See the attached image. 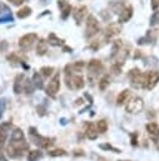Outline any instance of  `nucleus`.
I'll use <instances>...</instances> for the list:
<instances>
[{
    "label": "nucleus",
    "instance_id": "obj_31",
    "mask_svg": "<svg viewBox=\"0 0 159 161\" xmlns=\"http://www.w3.org/2000/svg\"><path fill=\"white\" fill-rule=\"evenodd\" d=\"M49 155H50V156H64V155H66V152H65L64 150L59 148V150H53V151H50Z\"/></svg>",
    "mask_w": 159,
    "mask_h": 161
},
{
    "label": "nucleus",
    "instance_id": "obj_13",
    "mask_svg": "<svg viewBox=\"0 0 159 161\" xmlns=\"http://www.w3.org/2000/svg\"><path fill=\"white\" fill-rule=\"evenodd\" d=\"M58 5L61 9V19H66L71 13V5L65 0H58Z\"/></svg>",
    "mask_w": 159,
    "mask_h": 161
},
{
    "label": "nucleus",
    "instance_id": "obj_1",
    "mask_svg": "<svg viewBox=\"0 0 159 161\" xmlns=\"http://www.w3.org/2000/svg\"><path fill=\"white\" fill-rule=\"evenodd\" d=\"M28 150V145L24 142V140L21 141H11L10 145L8 146V153L11 157H20L23 156V153Z\"/></svg>",
    "mask_w": 159,
    "mask_h": 161
},
{
    "label": "nucleus",
    "instance_id": "obj_14",
    "mask_svg": "<svg viewBox=\"0 0 159 161\" xmlns=\"http://www.w3.org/2000/svg\"><path fill=\"white\" fill-rule=\"evenodd\" d=\"M88 69L91 73H100L103 70V64L98 59H91L89 62V64H88Z\"/></svg>",
    "mask_w": 159,
    "mask_h": 161
},
{
    "label": "nucleus",
    "instance_id": "obj_25",
    "mask_svg": "<svg viewBox=\"0 0 159 161\" xmlns=\"http://www.w3.org/2000/svg\"><path fill=\"white\" fill-rule=\"evenodd\" d=\"M24 140V133L21 130H15L11 135V141H21Z\"/></svg>",
    "mask_w": 159,
    "mask_h": 161
},
{
    "label": "nucleus",
    "instance_id": "obj_8",
    "mask_svg": "<svg viewBox=\"0 0 159 161\" xmlns=\"http://www.w3.org/2000/svg\"><path fill=\"white\" fill-rule=\"evenodd\" d=\"M59 88H60V77H59V74H55V75L50 79V82L48 83V86H46V93H48L49 96L54 97V96L58 93Z\"/></svg>",
    "mask_w": 159,
    "mask_h": 161
},
{
    "label": "nucleus",
    "instance_id": "obj_3",
    "mask_svg": "<svg viewBox=\"0 0 159 161\" xmlns=\"http://www.w3.org/2000/svg\"><path fill=\"white\" fill-rule=\"evenodd\" d=\"M159 82V72L156 70H149L145 72L143 75V88L145 89H153Z\"/></svg>",
    "mask_w": 159,
    "mask_h": 161
},
{
    "label": "nucleus",
    "instance_id": "obj_32",
    "mask_svg": "<svg viewBox=\"0 0 159 161\" xmlns=\"http://www.w3.org/2000/svg\"><path fill=\"white\" fill-rule=\"evenodd\" d=\"M150 5H151V9L153 10L159 9V0H150Z\"/></svg>",
    "mask_w": 159,
    "mask_h": 161
},
{
    "label": "nucleus",
    "instance_id": "obj_23",
    "mask_svg": "<svg viewBox=\"0 0 159 161\" xmlns=\"http://www.w3.org/2000/svg\"><path fill=\"white\" fill-rule=\"evenodd\" d=\"M109 83H110V77H109L108 74H105V75H103V77L100 78V80H99V88H100V89H105V88L109 86Z\"/></svg>",
    "mask_w": 159,
    "mask_h": 161
},
{
    "label": "nucleus",
    "instance_id": "obj_16",
    "mask_svg": "<svg viewBox=\"0 0 159 161\" xmlns=\"http://www.w3.org/2000/svg\"><path fill=\"white\" fill-rule=\"evenodd\" d=\"M0 6L3 8V11L0 13V23H4V21H11L13 20V16H11V11L9 8H6L4 4H0Z\"/></svg>",
    "mask_w": 159,
    "mask_h": 161
},
{
    "label": "nucleus",
    "instance_id": "obj_18",
    "mask_svg": "<svg viewBox=\"0 0 159 161\" xmlns=\"http://www.w3.org/2000/svg\"><path fill=\"white\" fill-rule=\"evenodd\" d=\"M48 52V42L44 39H39L38 47H36V54L38 55H44Z\"/></svg>",
    "mask_w": 159,
    "mask_h": 161
},
{
    "label": "nucleus",
    "instance_id": "obj_27",
    "mask_svg": "<svg viewBox=\"0 0 159 161\" xmlns=\"http://www.w3.org/2000/svg\"><path fill=\"white\" fill-rule=\"evenodd\" d=\"M149 21H150L149 24H150L151 26L158 25V24H159V11H155V13L150 16V20H149Z\"/></svg>",
    "mask_w": 159,
    "mask_h": 161
},
{
    "label": "nucleus",
    "instance_id": "obj_20",
    "mask_svg": "<svg viewBox=\"0 0 159 161\" xmlns=\"http://www.w3.org/2000/svg\"><path fill=\"white\" fill-rule=\"evenodd\" d=\"M30 14H31V9H30L29 6H24V8H21V9L16 13V16H18L19 19H24V18H28Z\"/></svg>",
    "mask_w": 159,
    "mask_h": 161
},
{
    "label": "nucleus",
    "instance_id": "obj_19",
    "mask_svg": "<svg viewBox=\"0 0 159 161\" xmlns=\"http://www.w3.org/2000/svg\"><path fill=\"white\" fill-rule=\"evenodd\" d=\"M98 133H99V132H98L96 126H94V125H88V127H86V137H88V138L94 140V138H96Z\"/></svg>",
    "mask_w": 159,
    "mask_h": 161
},
{
    "label": "nucleus",
    "instance_id": "obj_10",
    "mask_svg": "<svg viewBox=\"0 0 159 161\" xmlns=\"http://www.w3.org/2000/svg\"><path fill=\"white\" fill-rule=\"evenodd\" d=\"M118 21L119 23H126L131 16H133V6L131 5H125L120 13L118 14Z\"/></svg>",
    "mask_w": 159,
    "mask_h": 161
},
{
    "label": "nucleus",
    "instance_id": "obj_4",
    "mask_svg": "<svg viewBox=\"0 0 159 161\" xmlns=\"http://www.w3.org/2000/svg\"><path fill=\"white\" fill-rule=\"evenodd\" d=\"M143 75H144V73H141V70L138 69V68H133L128 73V77L130 79V83H131V86L134 88L143 87Z\"/></svg>",
    "mask_w": 159,
    "mask_h": 161
},
{
    "label": "nucleus",
    "instance_id": "obj_22",
    "mask_svg": "<svg viewBox=\"0 0 159 161\" xmlns=\"http://www.w3.org/2000/svg\"><path fill=\"white\" fill-rule=\"evenodd\" d=\"M48 43L51 44V45H61V44H63V40L59 39L55 34L51 33V34L49 35V38H48Z\"/></svg>",
    "mask_w": 159,
    "mask_h": 161
},
{
    "label": "nucleus",
    "instance_id": "obj_12",
    "mask_svg": "<svg viewBox=\"0 0 159 161\" xmlns=\"http://www.w3.org/2000/svg\"><path fill=\"white\" fill-rule=\"evenodd\" d=\"M85 15H86V6H80L73 11V16H74V20L76 24H80L84 20Z\"/></svg>",
    "mask_w": 159,
    "mask_h": 161
},
{
    "label": "nucleus",
    "instance_id": "obj_29",
    "mask_svg": "<svg viewBox=\"0 0 159 161\" xmlns=\"http://www.w3.org/2000/svg\"><path fill=\"white\" fill-rule=\"evenodd\" d=\"M33 82H34L35 87H38V88H41V87H43V80H41L40 75H39V73H35V74H34V77H33Z\"/></svg>",
    "mask_w": 159,
    "mask_h": 161
},
{
    "label": "nucleus",
    "instance_id": "obj_15",
    "mask_svg": "<svg viewBox=\"0 0 159 161\" xmlns=\"http://www.w3.org/2000/svg\"><path fill=\"white\" fill-rule=\"evenodd\" d=\"M84 67V62H75L73 64H68L65 67V73L66 74H73L74 72H80Z\"/></svg>",
    "mask_w": 159,
    "mask_h": 161
},
{
    "label": "nucleus",
    "instance_id": "obj_11",
    "mask_svg": "<svg viewBox=\"0 0 159 161\" xmlns=\"http://www.w3.org/2000/svg\"><path fill=\"white\" fill-rule=\"evenodd\" d=\"M150 138H153L154 141H156L159 138V126L155 123V122H149L146 126H145Z\"/></svg>",
    "mask_w": 159,
    "mask_h": 161
},
{
    "label": "nucleus",
    "instance_id": "obj_5",
    "mask_svg": "<svg viewBox=\"0 0 159 161\" xmlns=\"http://www.w3.org/2000/svg\"><path fill=\"white\" fill-rule=\"evenodd\" d=\"M65 80H66V86L70 87L71 89H80L85 84L84 78L81 75H79V74H74V75L69 74V77L66 75V79Z\"/></svg>",
    "mask_w": 159,
    "mask_h": 161
},
{
    "label": "nucleus",
    "instance_id": "obj_17",
    "mask_svg": "<svg viewBox=\"0 0 159 161\" xmlns=\"http://www.w3.org/2000/svg\"><path fill=\"white\" fill-rule=\"evenodd\" d=\"M129 98H130V91L129 89H124L123 92L119 93V96L116 98V103L118 104H124V103L129 102Z\"/></svg>",
    "mask_w": 159,
    "mask_h": 161
},
{
    "label": "nucleus",
    "instance_id": "obj_9",
    "mask_svg": "<svg viewBox=\"0 0 159 161\" xmlns=\"http://www.w3.org/2000/svg\"><path fill=\"white\" fill-rule=\"evenodd\" d=\"M120 30H121V28H120L119 23H111V24H109L105 28V30H104V38L105 39H111L113 36H116L120 33Z\"/></svg>",
    "mask_w": 159,
    "mask_h": 161
},
{
    "label": "nucleus",
    "instance_id": "obj_34",
    "mask_svg": "<svg viewBox=\"0 0 159 161\" xmlns=\"http://www.w3.org/2000/svg\"><path fill=\"white\" fill-rule=\"evenodd\" d=\"M6 45H8L6 42H1V43H0V50H4V49L6 48Z\"/></svg>",
    "mask_w": 159,
    "mask_h": 161
},
{
    "label": "nucleus",
    "instance_id": "obj_24",
    "mask_svg": "<svg viewBox=\"0 0 159 161\" xmlns=\"http://www.w3.org/2000/svg\"><path fill=\"white\" fill-rule=\"evenodd\" d=\"M96 128H98V132H99V133H104V132H106V130H108V123H106V121H104V119L98 121V123H96Z\"/></svg>",
    "mask_w": 159,
    "mask_h": 161
},
{
    "label": "nucleus",
    "instance_id": "obj_21",
    "mask_svg": "<svg viewBox=\"0 0 159 161\" xmlns=\"http://www.w3.org/2000/svg\"><path fill=\"white\" fill-rule=\"evenodd\" d=\"M10 125H1L0 126V143H3L5 140H6V137H8V127H9Z\"/></svg>",
    "mask_w": 159,
    "mask_h": 161
},
{
    "label": "nucleus",
    "instance_id": "obj_28",
    "mask_svg": "<svg viewBox=\"0 0 159 161\" xmlns=\"http://www.w3.org/2000/svg\"><path fill=\"white\" fill-rule=\"evenodd\" d=\"M121 48V40H115L114 44H113V48H111V53H113V57L120 50Z\"/></svg>",
    "mask_w": 159,
    "mask_h": 161
},
{
    "label": "nucleus",
    "instance_id": "obj_6",
    "mask_svg": "<svg viewBox=\"0 0 159 161\" xmlns=\"http://www.w3.org/2000/svg\"><path fill=\"white\" fill-rule=\"evenodd\" d=\"M38 40V35L35 33H28L25 35H23L19 39V47L21 49H29L33 47V44Z\"/></svg>",
    "mask_w": 159,
    "mask_h": 161
},
{
    "label": "nucleus",
    "instance_id": "obj_2",
    "mask_svg": "<svg viewBox=\"0 0 159 161\" xmlns=\"http://www.w3.org/2000/svg\"><path fill=\"white\" fill-rule=\"evenodd\" d=\"M99 30H100V26H99V21H98V19H96L93 14H89L88 18H86L85 36H86V38H91V36H94L95 34H98Z\"/></svg>",
    "mask_w": 159,
    "mask_h": 161
},
{
    "label": "nucleus",
    "instance_id": "obj_35",
    "mask_svg": "<svg viewBox=\"0 0 159 161\" xmlns=\"http://www.w3.org/2000/svg\"><path fill=\"white\" fill-rule=\"evenodd\" d=\"M0 161H6V158H5L4 156H1V155H0Z\"/></svg>",
    "mask_w": 159,
    "mask_h": 161
},
{
    "label": "nucleus",
    "instance_id": "obj_33",
    "mask_svg": "<svg viewBox=\"0 0 159 161\" xmlns=\"http://www.w3.org/2000/svg\"><path fill=\"white\" fill-rule=\"evenodd\" d=\"M9 3H11L13 5H15V6H19V5H21L23 3H24V0H8Z\"/></svg>",
    "mask_w": 159,
    "mask_h": 161
},
{
    "label": "nucleus",
    "instance_id": "obj_26",
    "mask_svg": "<svg viewBox=\"0 0 159 161\" xmlns=\"http://www.w3.org/2000/svg\"><path fill=\"white\" fill-rule=\"evenodd\" d=\"M40 157H41V153H40V151H36V150L30 151L29 155H28V160H29V161H36V160H39Z\"/></svg>",
    "mask_w": 159,
    "mask_h": 161
},
{
    "label": "nucleus",
    "instance_id": "obj_7",
    "mask_svg": "<svg viewBox=\"0 0 159 161\" xmlns=\"http://www.w3.org/2000/svg\"><path fill=\"white\" fill-rule=\"evenodd\" d=\"M143 107H144L143 99L139 98V97H134V98H131V99L128 102L126 111H128L129 113H138V112H140V111L143 109Z\"/></svg>",
    "mask_w": 159,
    "mask_h": 161
},
{
    "label": "nucleus",
    "instance_id": "obj_30",
    "mask_svg": "<svg viewBox=\"0 0 159 161\" xmlns=\"http://www.w3.org/2000/svg\"><path fill=\"white\" fill-rule=\"evenodd\" d=\"M53 70H54L53 67H43V68L40 69V72H41V74H43L44 77H49V75L53 73Z\"/></svg>",
    "mask_w": 159,
    "mask_h": 161
}]
</instances>
